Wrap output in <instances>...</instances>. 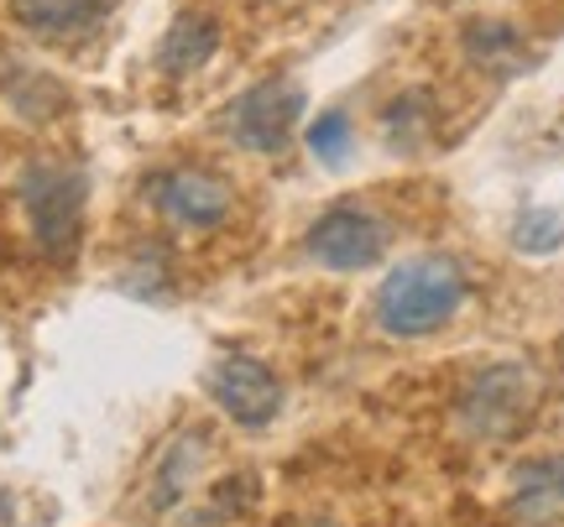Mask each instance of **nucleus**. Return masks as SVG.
<instances>
[{"label": "nucleus", "mask_w": 564, "mask_h": 527, "mask_svg": "<svg viewBox=\"0 0 564 527\" xmlns=\"http://www.w3.org/2000/svg\"><path fill=\"white\" fill-rule=\"evenodd\" d=\"M470 298L460 262L449 256H413V262L392 266L387 283L377 287V325L398 340H419L444 329Z\"/></svg>", "instance_id": "obj_1"}, {"label": "nucleus", "mask_w": 564, "mask_h": 527, "mask_svg": "<svg viewBox=\"0 0 564 527\" xmlns=\"http://www.w3.org/2000/svg\"><path fill=\"white\" fill-rule=\"evenodd\" d=\"M21 194V209H26V224H32V235L37 245L63 262V256H74V245H79V230H84V173L68 163H32L21 173L17 183Z\"/></svg>", "instance_id": "obj_2"}, {"label": "nucleus", "mask_w": 564, "mask_h": 527, "mask_svg": "<svg viewBox=\"0 0 564 527\" xmlns=\"http://www.w3.org/2000/svg\"><path fill=\"white\" fill-rule=\"evenodd\" d=\"M303 110H308L303 84L267 79V84H251L241 100H230V110H225V131H230V142L236 146L257 152V157H272V152H282V146L293 142Z\"/></svg>", "instance_id": "obj_3"}, {"label": "nucleus", "mask_w": 564, "mask_h": 527, "mask_svg": "<svg viewBox=\"0 0 564 527\" xmlns=\"http://www.w3.org/2000/svg\"><path fill=\"white\" fill-rule=\"evenodd\" d=\"M460 424L476 433V439H507L533 418V376L523 365H486L470 376V386L460 392Z\"/></svg>", "instance_id": "obj_4"}, {"label": "nucleus", "mask_w": 564, "mask_h": 527, "mask_svg": "<svg viewBox=\"0 0 564 527\" xmlns=\"http://www.w3.org/2000/svg\"><path fill=\"white\" fill-rule=\"evenodd\" d=\"M387 251V224L366 204H335L308 224V256L329 272H361Z\"/></svg>", "instance_id": "obj_5"}, {"label": "nucleus", "mask_w": 564, "mask_h": 527, "mask_svg": "<svg viewBox=\"0 0 564 527\" xmlns=\"http://www.w3.org/2000/svg\"><path fill=\"white\" fill-rule=\"evenodd\" d=\"M147 199H152L158 215H167L183 230H215L236 209L230 183L204 173V167H162V173H152L147 178Z\"/></svg>", "instance_id": "obj_6"}, {"label": "nucleus", "mask_w": 564, "mask_h": 527, "mask_svg": "<svg viewBox=\"0 0 564 527\" xmlns=\"http://www.w3.org/2000/svg\"><path fill=\"white\" fill-rule=\"evenodd\" d=\"M204 386H209L215 407L241 428H267L282 413V382L257 355H220L209 365Z\"/></svg>", "instance_id": "obj_7"}, {"label": "nucleus", "mask_w": 564, "mask_h": 527, "mask_svg": "<svg viewBox=\"0 0 564 527\" xmlns=\"http://www.w3.org/2000/svg\"><path fill=\"white\" fill-rule=\"evenodd\" d=\"M100 11V0H11V21L42 42H74L95 32Z\"/></svg>", "instance_id": "obj_8"}, {"label": "nucleus", "mask_w": 564, "mask_h": 527, "mask_svg": "<svg viewBox=\"0 0 564 527\" xmlns=\"http://www.w3.org/2000/svg\"><path fill=\"white\" fill-rule=\"evenodd\" d=\"M215 47H220V21L209 11H183L158 42V68L162 74H194L215 58Z\"/></svg>", "instance_id": "obj_9"}, {"label": "nucleus", "mask_w": 564, "mask_h": 527, "mask_svg": "<svg viewBox=\"0 0 564 527\" xmlns=\"http://www.w3.org/2000/svg\"><path fill=\"white\" fill-rule=\"evenodd\" d=\"M512 512L528 527H564V460H533L512 486Z\"/></svg>", "instance_id": "obj_10"}, {"label": "nucleus", "mask_w": 564, "mask_h": 527, "mask_svg": "<svg viewBox=\"0 0 564 527\" xmlns=\"http://www.w3.org/2000/svg\"><path fill=\"white\" fill-rule=\"evenodd\" d=\"M204 449H209V433H204V428H188L178 444H167V454H162V465H158V481H152V507L162 512V507H173V502L188 496Z\"/></svg>", "instance_id": "obj_11"}, {"label": "nucleus", "mask_w": 564, "mask_h": 527, "mask_svg": "<svg viewBox=\"0 0 564 527\" xmlns=\"http://www.w3.org/2000/svg\"><path fill=\"white\" fill-rule=\"evenodd\" d=\"M382 131H387V146H392V152H419L423 136L434 131V105H429V95L413 89L403 100H392L382 116Z\"/></svg>", "instance_id": "obj_12"}, {"label": "nucleus", "mask_w": 564, "mask_h": 527, "mask_svg": "<svg viewBox=\"0 0 564 527\" xmlns=\"http://www.w3.org/2000/svg\"><path fill=\"white\" fill-rule=\"evenodd\" d=\"M465 53H470V63L502 74V68H512V63L523 58V37H518V26H507V21H476V26L465 32Z\"/></svg>", "instance_id": "obj_13"}, {"label": "nucleus", "mask_w": 564, "mask_h": 527, "mask_svg": "<svg viewBox=\"0 0 564 527\" xmlns=\"http://www.w3.org/2000/svg\"><path fill=\"white\" fill-rule=\"evenodd\" d=\"M308 152H314L319 163H345V152H350V116H340V110L314 116V125H308Z\"/></svg>", "instance_id": "obj_14"}, {"label": "nucleus", "mask_w": 564, "mask_h": 527, "mask_svg": "<svg viewBox=\"0 0 564 527\" xmlns=\"http://www.w3.org/2000/svg\"><path fill=\"white\" fill-rule=\"evenodd\" d=\"M303 527H329V523H303Z\"/></svg>", "instance_id": "obj_15"}]
</instances>
